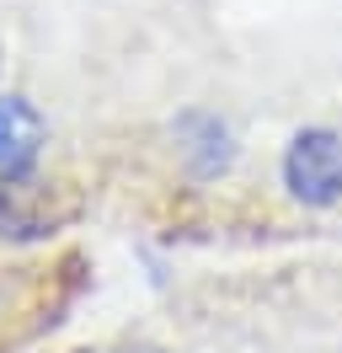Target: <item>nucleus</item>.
Wrapping results in <instances>:
<instances>
[{"label": "nucleus", "mask_w": 342, "mask_h": 353, "mask_svg": "<svg viewBox=\"0 0 342 353\" xmlns=\"http://www.w3.org/2000/svg\"><path fill=\"white\" fill-rule=\"evenodd\" d=\"M283 188L305 209L342 203V134L337 129H299L283 150Z\"/></svg>", "instance_id": "nucleus-1"}, {"label": "nucleus", "mask_w": 342, "mask_h": 353, "mask_svg": "<svg viewBox=\"0 0 342 353\" xmlns=\"http://www.w3.org/2000/svg\"><path fill=\"white\" fill-rule=\"evenodd\" d=\"M112 353H161V348H150V343H123V348H112Z\"/></svg>", "instance_id": "nucleus-4"}, {"label": "nucleus", "mask_w": 342, "mask_h": 353, "mask_svg": "<svg viewBox=\"0 0 342 353\" xmlns=\"http://www.w3.org/2000/svg\"><path fill=\"white\" fill-rule=\"evenodd\" d=\"M43 139H48V129H43L38 108L27 97L6 91L0 97V188H17V182H27V176L38 172Z\"/></svg>", "instance_id": "nucleus-2"}, {"label": "nucleus", "mask_w": 342, "mask_h": 353, "mask_svg": "<svg viewBox=\"0 0 342 353\" xmlns=\"http://www.w3.org/2000/svg\"><path fill=\"white\" fill-rule=\"evenodd\" d=\"M171 134H177V155H182V166H188L192 176L209 182V176H225L235 166V134L219 112L192 108L171 123Z\"/></svg>", "instance_id": "nucleus-3"}]
</instances>
